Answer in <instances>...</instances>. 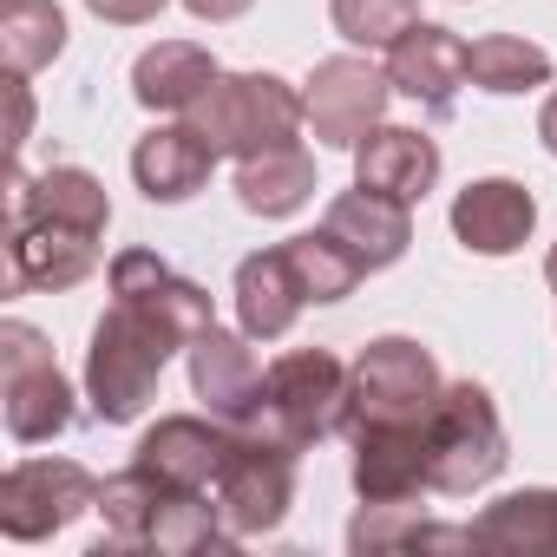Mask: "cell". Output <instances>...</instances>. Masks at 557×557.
<instances>
[{"label":"cell","instance_id":"cell-9","mask_svg":"<svg viewBox=\"0 0 557 557\" xmlns=\"http://www.w3.org/2000/svg\"><path fill=\"white\" fill-rule=\"evenodd\" d=\"M210 492H216L223 524L236 537H269V531H283V518L296 505V453L262 446L249 433H230V459H223Z\"/></svg>","mask_w":557,"mask_h":557},{"label":"cell","instance_id":"cell-29","mask_svg":"<svg viewBox=\"0 0 557 557\" xmlns=\"http://www.w3.org/2000/svg\"><path fill=\"white\" fill-rule=\"evenodd\" d=\"M158 479L151 472H138V466H125V472H112L106 485H99V518H106V537L112 544H138L145 550V531H151V511H158Z\"/></svg>","mask_w":557,"mask_h":557},{"label":"cell","instance_id":"cell-33","mask_svg":"<svg viewBox=\"0 0 557 557\" xmlns=\"http://www.w3.org/2000/svg\"><path fill=\"white\" fill-rule=\"evenodd\" d=\"M537 138H544V151L557 158V92L544 99V112H537Z\"/></svg>","mask_w":557,"mask_h":557},{"label":"cell","instance_id":"cell-19","mask_svg":"<svg viewBox=\"0 0 557 557\" xmlns=\"http://www.w3.org/2000/svg\"><path fill=\"white\" fill-rule=\"evenodd\" d=\"M355 492L368 505H400L433 492L426 485V433L420 426H355Z\"/></svg>","mask_w":557,"mask_h":557},{"label":"cell","instance_id":"cell-16","mask_svg":"<svg viewBox=\"0 0 557 557\" xmlns=\"http://www.w3.org/2000/svg\"><path fill=\"white\" fill-rule=\"evenodd\" d=\"M216 171V151L210 138L184 119V125H151L138 145H132V184L151 197V203H190Z\"/></svg>","mask_w":557,"mask_h":557},{"label":"cell","instance_id":"cell-15","mask_svg":"<svg viewBox=\"0 0 557 557\" xmlns=\"http://www.w3.org/2000/svg\"><path fill=\"white\" fill-rule=\"evenodd\" d=\"M230 296H236V329H243L249 342H283V335L296 329V315L309 309V296H302V283H296V269H289V249H283V243L243 256Z\"/></svg>","mask_w":557,"mask_h":557},{"label":"cell","instance_id":"cell-32","mask_svg":"<svg viewBox=\"0 0 557 557\" xmlns=\"http://www.w3.org/2000/svg\"><path fill=\"white\" fill-rule=\"evenodd\" d=\"M177 8L190 14V21H210V27H223V21H243L256 0H177Z\"/></svg>","mask_w":557,"mask_h":557},{"label":"cell","instance_id":"cell-10","mask_svg":"<svg viewBox=\"0 0 557 557\" xmlns=\"http://www.w3.org/2000/svg\"><path fill=\"white\" fill-rule=\"evenodd\" d=\"M223 459H230V426L216 413H164L132 446V466L151 472L171 492H210L216 472H223Z\"/></svg>","mask_w":557,"mask_h":557},{"label":"cell","instance_id":"cell-26","mask_svg":"<svg viewBox=\"0 0 557 557\" xmlns=\"http://www.w3.org/2000/svg\"><path fill=\"white\" fill-rule=\"evenodd\" d=\"M289 249V269H296V283H302V296H309V309H329V302H348L355 289H361V275H368V262L322 223V230H302V236H289L283 243Z\"/></svg>","mask_w":557,"mask_h":557},{"label":"cell","instance_id":"cell-20","mask_svg":"<svg viewBox=\"0 0 557 557\" xmlns=\"http://www.w3.org/2000/svg\"><path fill=\"white\" fill-rule=\"evenodd\" d=\"M322 223L368 262V275H374V269H394V262L413 249V203H400V197H387V190H368V184L342 190Z\"/></svg>","mask_w":557,"mask_h":557},{"label":"cell","instance_id":"cell-7","mask_svg":"<svg viewBox=\"0 0 557 557\" xmlns=\"http://www.w3.org/2000/svg\"><path fill=\"white\" fill-rule=\"evenodd\" d=\"M387 99H394L387 66H374L355 47V53H335V60H322L309 73V86H302V125H309L315 145L355 151L374 125H387Z\"/></svg>","mask_w":557,"mask_h":557},{"label":"cell","instance_id":"cell-4","mask_svg":"<svg viewBox=\"0 0 557 557\" xmlns=\"http://www.w3.org/2000/svg\"><path fill=\"white\" fill-rule=\"evenodd\" d=\"M216 158H256L269 145L302 138V92L283 73H216L203 86V99L184 112Z\"/></svg>","mask_w":557,"mask_h":557},{"label":"cell","instance_id":"cell-14","mask_svg":"<svg viewBox=\"0 0 557 557\" xmlns=\"http://www.w3.org/2000/svg\"><path fill=\"white\" fill-rule=\"evenodd\" d=\"M184 355H190V394L203 400V413H216L223 426H236L256 407V394H262V361H256L249 335L243 329H210Z\"/></svg>","mask_w":557,"mask_h":557},{"label":"cell","instance_id":"cell-18","mask_svg":"<svg viewBox=\"0 0 557 557\" xmlns=\"http://www.w3.org/2000/svg\"><path fill=\"white\" fill-rule=\"evenodd\" d=\"M14 216H53V223H73V230H92L106 236L112 223V197L106 184L86 171V164H53L40 177H27L21 164L8 171V223Z\"/></svg>","mask_w":557,"mask_h":557},{"label":"cell","instance_id":"cell-28","mask_svg":"<svg viewBox=\"0 0 557 557\" xmlns=\"http://www.w3.org/2000/svg\"><path fill=\"white\" fill-rule=\"evenodd\" d=\"M329 21L348 47L387 53L407 27H420V0H329Z\"/></svg>","mask_w":557,"mask_h":557},{"label":"cell","instance_id":"cell-13","mask_svg":"<svg viewBox=\"0 0 557 557\" xmlns=\"http://www.w3.org/2000/svg\"><path fill=\"white\" fill-rule=\"evenodd\" d=\"M466 53H472V47H466L453 27L420 21V27H407V34L387 47V79H394L400 99H413V106H426V112H446V106L459 99V86L472 79Z\"/></svg>","mask_w":557,"mask_h":557},{"label":"cell","instance_id":"cell-23","mask_svg":"<svg viewBox=\"0 0 557 557\" xmlns=\"http://www.w3.org/2000/svg\"><path fill=\"white\" fill-rule=\"evenodd\" d=\"M223 66L197 47V40H158V47H145L138 53V66H132V99L145 106V112H190L197 99H203V86L216 79Z\"/></svg>","mask_w":557,"mask_h":557},{"label":"cell","instance_id":"cell-3","mask_svg":"<svg viewBox=\"0 0 557 557\" xmlns=\"http://www.w3.org/2000/svg\"><path fill=\"white\" fill-rule=\"evenodd\" d=\"M420 433H426V485L446 492V498L485 492L511 459L505 420H498V407L479 381H446V394L433 400Z\"/></svg>","mask_w":557,"mask_h":557},{"label":"cell","instance_id":"cell-22","mask_svg":"<svg viewBox=\"0 0 557 557\" xmlns=\"http://www.w3.org/2000/svg\"><path fill=\"white\" fill-rule=\"evenodd\" d=\"M315 197V158L302 138L269 145L256 158H236V203L249 216H296Z\"/></svg>","mask_w":557,"mask_h":557},{"label":"cell","instance_id":"cell-24","mask_svg":"<svg viewBox=\"0 0 557 557\" xmlns=\"http://www.w3.org/2000/svg\"><path fill=\"white\" fill-rule=\"evenodd\" d=\"M243 544L230 524H223V505L216 492H158V511H151V531H145V550H164V557H197V550H230Z\"/></svg>","mask_w":557,"mask_h":557},{"label":"cell","instance_id":"cell-2","mask_svg":"<svg viewBox=\"0 0 557 557\" xmlns=\"http://www.w3.org/2000/svg\"><path fill=\"white\" fill-rule=\"evenodd\" d=\"M342 426H348V361H335L329 348H289L262 368V394L230 433H249L302 459L315 440Z\"/></svg>","mask_w":557,"mask_h":557},{"label":"cell","instance_id":"cell-17","mask_svg":"<svg viewBox=\"0 0 557 557\" xmlns=\"http://www.w3.org/2000/svg\"><path fill=\"white\" fill-rule=\"evenodd\" d=\"M440 171H446V158H440V145L420 125H374L355 145V184L387 190L400 203H420L440 184Z\"/></svg>","mask_w":557,"mask_h":557},{"label":"cell","instance_id":"cell-6","mask_svg":"<svg viewBox=\"0 0 557 557\" xmlns=\"http://www.w3.org/2000/svg\"><path fill=\"white\" fill-rule=\"evenodd\" d=\"M73 381L60 374L53 348L27 322H0V420L14 446H47L73 426Z\"/></svg>","mask_w":557,"mask_h":557},{"label":"cell","instance_id":"cell-34","mask_svg":"<svg viewBox=\"0 0 557 557\" xmlns=\"http://www.w3.org/2000/svg\"><path fill=\"white\" fill-rule=\"evenodd\" d=\"M544 283H550V296H557V243L544 249Z\"/></svg>","mask_w":557,"mask_h":557},{"label":"cell","instance_id":"cell-27","mask_svg":"<svg viewBox=\"0 0 557 557\" xmlns=\"http://www.w3.org/2000/svg\"><path fill=\"white\" fill-rule=\"evenodd\" d=\"M466 66H472V86L492 92V99H518V92H537V86L557 79V60L537 40H524V34H485V40H472Z\"/></svg>","mask_w":557,"mask_h":557},{"label":"cell","instance_id":"cell-30","mask_svg":"<svg viewBox=\"0 0 557 557\" xmlns=\"http://www.w3.org/2000/svg\"><path fill=\"white\" fill-rule=\"evenodd\" d=\"M171 0H86V14L106 21V27H151Z\"/></svg>","mask_w":557,"mask_h":557},{"label":"cell","instance_id":"cell-5","mask_svg":"<svg viewBox=\"0 0 557 557\" xmlns=\"http://www.w3.org/2000/svg\"><path fill=\"white\" fill-rule=\"evenodd\" d=\"M446 394V374L433 361V348H420L413 335H381L348 361V426H426L433 400Z\"/></svg>","mask_w":557,"mask_h":557},{"label":"cell","instance_id":"cell-1","mask_svg":"<svg viewBox=\"0 0 557 557\" xmlns=\"http://www.w3.org/2000/svg\"><path fill=\"white\" fill-rule=\"evenodd\" d=\"M210 329H216L210 296L184 283L177 269H158L145 289H112V309L99 315L86 348V407L106 426H132L151 407L171 355Z\"/></svg>","mask_w":557,"mask_h":557},{"label":"cell","instance_id":"cell-21","mask_svg":"<svg viewBox=\"0 0 557 557\" xmlns=\"http://www.w3.org/2000/svg\"><path fill=\"white\" fill-rule=\"evenodd\" d=\"M466 531H472V550H492V557H557V485L505 492Z\"/></svg>","mask_w":557,"mask_h":557},{"label":"cell","instance_id":"cell-11","mask_svg":"<svg viewBox=\"0 0 557 557\" xmlns=\"http://www.w3.org/2000/svg\"><path fill=\"white\" fill-rule=\"evenodd\" d=\"M92 269H99V236L92 230L53 223V216H14L8 223V275H14V289L66 296V289L86 283Z\"/></svg>","mask_w":557,"mask_h":557},{"label":"cell","instance_id":"cell-12","mask_svg":"<svg viewBox=\"0 0 557 557\" xmlns=\"http://www.w3.org/2000/svg\"><path fill=\"white\" fill-rule=\"evenodd\" d=\"M446 223H453L459 249H472V256H518L537 230V197L518 177H472L453 197Z\"/></svg>","mask_w":557,"mask_h":557},{"label":"cell","instance_id":"cell-8","mask_svg":"<svg viewBox=\"0 0 557 557\" xmlns=\"http://www.w3.org/2000/svg\"><path fill=\"white\" fill-rule=\"evenodd\" d=\"M99 505V479L79 459H14L0 472V531L14 544H40Z\"/></svg>","mask_w":557,"mask_h":557},{"label":"cell","instance_id":"cell-31","mask_svg":"<svg viewBox=\"0 0 557 557\" xmlns=\"http://www.w3.org/2000/svg\"><path fill=\"white\" fill-rule=\"evenodd\" d=\"M8 106H14V125H8V151L21 158V151H27V138H34V92H27V79H21V73H8Z\"/></svg>","mask_w":557,"mask_h":557},{"label":"cell","instance_id":"cell-25","mask_svg":"<svg viewBox=\"0 0 557 557\" xmlns=\"http://www.w3.org/2000/svg\"><path fill=\"white\" fill-rule=\"evenodd\" d=\"M66 53V8L60 0H0V66L34 79Z\"/></svg>","mask_w":557,"mask_h":557}]
</instances>
